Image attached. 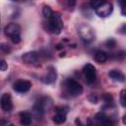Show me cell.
I'll list each match as a JSON object with an SVG mask.
<instances>
[{"instance_id":"6da1fadb","label":"cell","mask_w":126,"mask_h":126,"mask_svg":"<svg viewBox=\"0 0 126 126\" xmlns=\"http://www.w3.org/2000/svg\"><path fill=\"white\" fill-rule=\"evenodd\" d=\"M47 29L52 33H55V34L60 33V32L63 29V22H62V19H61V16L59 13L54 12L52 17L50 19H48Z\"/></svg>"},{"instance_id":"7a4b0ae2","label":"cell","mask_w":126,"mask_h":126,"mask_svg":"<svg viewBox=\"0 0 126 126\" xmlns=\"http://www.w3.org/2000/svg\"><path fill=\"white\" fill-rule=\"evenodd\" d=\"M4 32L7 36L11 38V40L14 43H19L21 41V27L18 24L11 23L8 24L4 28Z\"/></svg>"},{"instance_id":"3957f363","label":"cell","mask_w":126,"mask_h":126,"mask_svg":"<svg viewBox=\"0 0 126 126\" xmlns=\"http://www.w3.org/2000/svg\"><path fill=\"white\" fill-rule=\"evenodd\" d=\"M65 87H66L68 93L72 95H79L83 93L82 85L74 79H67L65 82Z\"/></svg>"},{"instance_id":"277c9868","label":"cell","mask_w":126,"mask_h":126,"mask_svg":"<svg viewBox=\"0 0 126 126\" xmlns=\"http://www.w3.org/2000/svg\"><path fill=\"white\" fill-rule=\"evenodd\" d=\"M79 34L82 37V39L84 41H92L94 38V31L93 30L92 27H90L89 25L86 24H82L79 27Z\"/></svg>"},{"instance_id":"5b68a950","label":"cell","mask_w":126,"mask_h":126,"mask_svg":"<svg viewBox=\"0 0 126 126\" xmlns=\"http://www.w3.org/2000/svg\"><path fill=\"white\" fill-rule=\"evenodd\" d=\"M83 73L84 76L87 80L88 83H94L96 79V71L94 65H92L91 63H87L84 67H83Z\"/></svg>"},{"instance_id":"8992f818","label":"cell","mask_w":126,"mask_h":126,"mask_svg":"<svg viewBox=\"0 0 126 126\" xmlns=\"http://www.w3.org/2000/svg\"><path fill=\"white\" fill-rule=\"evenodd\" d=\"M94 11L99 17H108V16H110V14L113 11V6L110 2L102 1L100 6L98 8H96Z\"/></svg>"},{"instance_id":"52a82bcc","label":"cell","mask_w":126,"mask_h":126,"mask_svg":"<svg viewBox=\"0 0 126 126\" xmlns=\"http://www.w3.org/2000/svg\"><path fill=\"white\" fill-rule=\"evenodd\" d=\"M31 87H32V83L27 80H19V81L15 82L13 85V89L17 93H20V94L27 93L31 89Z\"/></svg>"},{"instance_id":"ba28073f","label":"cell","mask_w":126,"mask_h":126,"mask_svg":"<svg viewBox=\"0 0 126 126\" xmlns=\"http://www.w3.org/2000/svg\"><path fill=\"white\" fill-rule=\"evenodd\" d=\"M94 120L98 126H114L113 121L107 115H105L103 112L97 113L94 117Z\"/></svg>"},{"instance_id":"9c48e42d","label":"cell","mask_w":126,"mask_h":126,"mask_svg":"<svg viewBox=\"0 0 126 126\" xmlns=\"http://www.w3.org/2000/svg\"><path fill=\"white\" fill-rule=\"evenodd\" d=\"M56 77H57V74H56L55 69L53 67H49L45 75L41 77V81L44 84H52L53 82L56 81Z\"/></svg>"},{"instance_id":"30bf717a","label":"cell","mask_w":126,"mask_h":126,"mask_svg":"<svg viewBox=\"0 0 126 126\" xmlns=\"http://www.w3.org/2000/svg\"><path fill=\"white\" fill-rule=\"evenodd\" d=\"M1 107L4 111H10L13 108L12 97L10 94H3L1 96Z\"/></svg>"},{"instance_id":"8fae6325","label":"cell","mask_w":126,"mask_h":126,"mask_svg":"<svg viewBox=\"0 0 126 126\" xmlns=\"http://www.w3.org/2000/svg\"><path fill=\"white\" fill-rule=\"evenodd\" d=\"M108 76H109L113 81H115V82H119V83H122V82H124V80H125V76H124V74H123L121 71H119V70H115V69L110 70V71L108 72Z\"/></svg>"},{"instance_id":"7c38bea8","label":"cell","mask_w":126,"mask_h":126,"mask_svg":"<svg viewBox=\"0 0 126 126\" xmlns=\"http://www.w3.org/2000/svg\"><path fill=\"white\" fill-rule=\"evenodd\" d=\"M37 53L35 51H29L22 55V60L26 63H34L37 60Z\"/></svg>"},{"instance_id":"4fadbf2b","label":"cell","mask_w":126,"mask_h":126,"mask_svg":"<svg viewBox=\"0 0 126 126\" xmlns=\"http://www.w3.org/2000/svg\"><path fill=\"white\" fill-rule=\"evenodd\" d=\"M20 122H21V124L26 125V126L31 125V123H32V115L27 111L21 112L20 113Z\"/></svg>"},{"instance_id":"5bb4252c","label":"cell","mask_w":126,"mask_h":126,"mask_svg":"<svg viewBox=\"0 0 126 126\" xmlns=\"http://www.w3.org/2000/svg\"><path fill=\"white\" fill-rule=\"evenodd\" d=\"M94 59L96 62H98V63H104V62L108 59V55H107L106 52L101 51V50H98V51H96V52L94 53Z\"/></svg>"},{"instance_id":"9a60e30c","label":"cell","mask_w":126,"mask_h":126,"mask_svg":"<svg viewBox=\"0 0 126 126\" xmlns=\"http://www.w3.org/2000/svg\"><path fill=\"white\" fill-rule=\"evenodd\" d=\"M53 121L56 124H62L66 121V112H63L61 110H57V113L53 116Z\"/></svg>"},{"instance_id":"2e32d148","label":"cell","mask_w":126,"mask_h":126,"mask_svg":"<svg viewBox=\"0 0 126 126\" xmlns=\"http://www.w3.org/2000/svg\"><path fill=\"white\" fill-rule=\"evenodd\" d=\"M53 13H54V12L52 11V9H51L49 6H44L43 9H42V14H43V16H44L45 18H47V19H50V18L52 17Z\"/></svg>"},{"instance_id":"e0dca14e","label":"cell","mask_w":126,"mask_h":126,"mask_svg":"<svg viewBox=\"0 0 126 126\" xmlns=\"http://www.w3.org/2000/svg\"><path fill=\"white\" fill-rule=\"evenodd\" d=\"M120 103L123 107H126V90H121L120 92Z\"/></svg>"},{"instance_id":"ac0fdd59","label":"cell","mask_w":126,"mask_h":126,"mask_svg":"<svg viewBox=\"0 0 126 126\" xmlns=\"http://www.w3.org/2000/svg\"><path fill=\"white\" fill-rule=\"evenodd\" d=\"M105 44H106L107 47H109V48H113V47H115L116 42H115V40H114L113 38H110V39H108V40L106 41Z\"/></svg>"},{"instance_id":"d6986e66","label":"cell","mask_w":126,"mask_h":126,"mask_svg":"<svg viewBox=\"0 0 126 126\" xmlns=\"http://www.w3.org/2000/svg\"><path fill=\"white\" fill-rule=\"evenodd\" d=\"M101 3H102V1H92V2H91V7H92L94 10H95L96 8H98V7L100 6Z\"/></svg>"},{"instance_id":"ffe728a7","label":"cell","mask_w":126,"mask_h":126,"mask_svg":"<svg viewBox=\"0 0 126 126\" xmlns=\"http://www.w3.org/2000/svg\"><path fill=\"white\" fill-rule=\"evenodd\" d=\"M7 68H8V64L6 63V61H5L4 59H2V60L0 61V70H1V71H6Z\"/></svg>"},{"instance_id":"44dd1931","label":"cell","mask_w":126,"mask_h":126,"mask_svg":"<svg viewBox=\"0 0 126 126\" xmlns=\"http://www.w3.org/2000/svg\"><path fill=\"white\" fill-rule=\"evenodd\" d=\"M120 5H121V14L123 16H126V1L120 2Z\"/></svg>"},{"instance_id":"7402d4cb","label":"cell","mask_w":126,"mask_h":126,"mask_svg":"<svg viewBox=\"0 0 126 126\" xmlns=\"http://www.w3.org/2000/svg\"><path fill=\"white\" fill-rule=\"evenodd\" d=\"M103 99H104L107 103H109L110 101H112V96H111L109 94H105L103 95Z\"/></svg>"},{"instance_id":"603a6c76","label":"cell","mask_w":126,"mask_h":126,"mask_svg":"<svg viewBox=\"0 0 126 126\" xmlns=\"http://www.w3.org/2000/svg\"><path fill=\"white\" fill-rule=\"evenodd\" d=\"M118 32H119L120 33H122V34H126V24L122 25V26L119 28Z\"/></svg>"},{"instance_id":"cb8c5ba5","label":"cell","mask_w":126,"mask_h":126,"mask_svg":"<svg viewBox=\"0 0 126 126\" xmlns=\"http://www.w3.org/2000/svg\"><path fill=\"white\" fill-rule=\"evenodd\" d=\"M0 48H1V50H2V51H4V52H9V51H10L9 46H8V45H6V44H4V43H2V44L0 45Z\"/></svg>"},{"instance_id":"d4e9b609","label":"cell","mask_w":126,"mask_h":126,"mask_svg":"<svg viewBox=\"0 0 126 126\" xmlns=\"http://www.w3.org/2000/svg\"><path fill=\"white\" fill-rule=\"evenodd\" d=\"M93 103H96V101H97V96L95 95V94H91V96H90V98H89Z\"/></svg>"},{"instance_id":"484cf974","label":"cell","mask_w":126,"mask_h":126,"mask_svg":"<svg viewBox=\"0 0 126 126\" xmlns=\"http://www.w3.org/2000/svg\"><path fill=\"white\" fill-rule=\"evenodd\" d=\"M122 122H123L124 125H126V115L123 116V118H122Z\"/></svg>"},{"instance_id":"4316f807","label":"cell","mask_w":126,"mask_h":126,"mask_svg":"<svg viewBox=\"0 0 126 126\" xmlns=\"http://www.w3.org/2000/svg\"><path fill=\"white\" fill-rule=\"evenodd\" d=\"M76 124H77L78 126H82V124H81V122H80L79 119H76Z\"/></svg>"},{"instance_id":"83f0119b","label":"cell","mask_w":126,"mask_h":126,"mask_svg":"<svg viewBox=\"0 0 126 126\" xmlns=\"http://www.w3.org/2000/svg\"><path fill=\"white\" fill-rule=\"evenodd\" d=\"M9 126H15V125H13V124H11V125H9Z\"/></svg>"}]
</instances>
